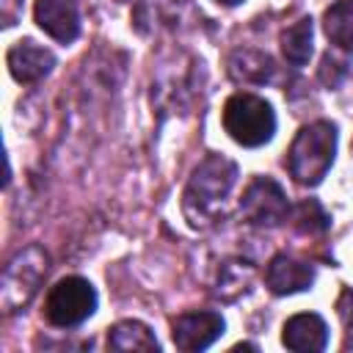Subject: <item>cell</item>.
I'll use <instances>...</instances> for the list:
<instances>
[{"instance_id":"11","label":"cell","mask_w":353,"mask_h":353,"mask_svg":"<svg viewBox=\"0 0 353 353\" xmlns=\"http://www.w3.org/2000/svg\"><path fill=\"white\" fill-rule=\"evenodd\" d=\"M281 342L290 350H323L328 345V325L320 314H295L284 323Z\"/></svg>"},{"instance_id":"4","label":"cell","mask_w":353,"mask_h":353,"mask_svg":"<svg viewBox=\"0 0 353 353\" xmlns=\"http://www.w3.org/2000/svg\"><path fill=\"white\" fill-rule=\"evenodd\" d=\"M47 273V254L39 245H28L25 251H19L3 270V281H0V303L6 312H17L19 306H25L41 279Z\"/></svg>"},{"instance_id":"1","label":"cell","mask_w":353,"mask_h":353,"mask_svg":"<svg viewBox=\"0 0 353 353\" xmlns=\"http://www.w3.org/2000/svg\"><path fill=\"white\" fill-rule=\"evenodd\" d=\"M234 179H237V165L223 154H210L193 171L182 201L190 226H210L212 221H218Z\"/></svg>"},{"instance_id":"9","label":"cell","mask_w":353,"mask_h":353,"mask_svg":"<svg viewBox=\"0 0 353 353\" xmlns=\"http://www.w3.org/2000/svg\"><path fill=\"white\" fill-rule=\"evenodd\" d=\"M6 63H8V72H11L14 80H19V83H36L44 74H50V69L55 66V58H52L50 50H44L36 41L25 39V41H17L8 50Z\"/></svg>"},{"instance_id":"15","label":"cell","mask_w":353,"mask_h":353,"mask_svg":"<svg viewBox=\"0 0 353 353\" xmlns=\"http://www.w3.org/2000/svg\"><path fill=\"white\" fill-rule=\"evenodd\" d=\"M281 50H284V58L292 63V66H303L312 55V19H298L292 28L284 30L281 36Z\"/></svg>"},{"instance_id":"8","label":"cell","mask_w":353,"mask_h":353,"mask_svg":"<svg viewBox=\"0 0 353 353\" xmlns=\"http://www.w3.org/2000/svg\"><path fill=\"white\" fill-rule=\"evenodd\" d=\"M33 17L36 25L61 44L74 41L80 33V14L74 0H36Z\"/></svg>"},{"instance_id":"5","label":"cell","mask_w":353,"mask_h":353,"mask_svg":"<svg viewBox=\"0 0 353 353\" xmlns=\"http://www.w3.org/2000/svg\"><path fill=\"white\" fill-rule=\"evenodd\" d=\"M97 309V292L94 287L80 276L61 279L44 301V317L50 325L58 328H74L85 323Z\"/></svg>"},{"instance_id":"3","label":"cell","mask_w":353,"mask_h":353,"mask_svg":"<svg viewBox=\"0 0 353 353\" xmlns=\"http://www.w3.org/2000/svg\"><path fill=\"white\" fill-rule=\"evenodd\" d=\"M223 130L240 146H262L276 132L273 108L254 94H234L223 105Z\"/></svg>"},{"instance_id":"10","label":"cell","mask_w":353,"mask_h":353,"mask_svg":"<svg viewBox=\"0 0 353 353\" xmlns=\"http://www.w3.org/2000/svg\"><path fill=\"white\" fill-rule=\"evenodd\" d=\"M265 281L276 295H292V292H303L312 287L314 270L295 256L279 254L270 259V265L265 270Z\"/></svg>"},{"instance_id":"18","label":"cell","mask_w":353,"mask_h":353,"mask_svg":"<svg viewBox=\"0 0 353 353\" xmlns=\"http://www.w3.org/2000/svg\"><path fill=\"white\" fill-rule=\"evenodd\" d=\"M342 74H345V63H339L334 55H325V58H323V66H320V80H323L325 85L336 88L339 80H342Z\"/></svg>"},{"instance_id":"2","label":"cell","mask_w":353,"mask_h":353,"mask_svg":"<svg viewBox=\"0 0 353 353\" xmlns=\"http://www.w3.org/2000/svg\"><path fill=\"white\" fill-rule=\"evenodd\" d=\"M334 152H336V127L331 121L306 124L290 146V174L301 185H317L328 174L334 163Z\"/></svg>"},{"instance_id":"16","label":"cell","mask_w":353,"mask_h":353,"mask_svg":"<svg viewBox=\"0 0 353 353\" xmlns=\"http://www.w3.org/2000/svg\"><path fill=\"white\" fill-rule=\"evenodd\" d=\"M292 218H295V226L306 234H320L328 229V215L323 212V207L317 201H301L295 207Z\"/></svg>"},{"instance_id":"12","label":"cell","mask_w":353,"mask_h":353,"mask_svg":"<svg viewBox=\"0 0 353 353\" xmlns=\"http://www.w3.org/2000/svg\"><path fill=\"white\" fill-rule=\"evenodd\" d=\"M108 347L110 350H160L154 334L149 331V325L138 323V320H121L110 328L108 334Z\"/></svg>"},{"instance_id":"13","label":"cell","mask_w":353,"mask_h":353,"mask_svg":"<svg viewBox=\"0 0 353 353\" xmlns=\"http://www.w3.org/2000/svg\"><path fill=\"white\" fill-rule=\"evenodd\" d=\"M323 28L336 47L353 50V0H336L323 17Z\"/></svg>"},{"instance_id":"17","label":"cell","mask_w":353,"mask_h":353,"mask_svg":"<svg viewBox=\"0 0 353 353\" xmlns=\"http://www.w3.org/2000/svg\"><path fill=\"white\" fill-rule=\"evenodd\" d=\"M336 309L345 323V347H353V290H342Z\"/></svg>"},{"instance_id":"19","label":"cell","mask_w":353,"mask_h":353,"mask_svg":"<svg viewBox=\"0 0 353 353\" xmlns=\"http://www.w3.org/2000/svg\"><path fill=\"white\" fill-rule=\"evenodd\" d=\"M215 3H223V6H237V3H243V0H215Z\"/></svg>"},{"instance_id":"14","label":"cell","mask_w":353,"mask_h":353,"mask_svg":"<svg viewBox=\"0 0 353 353\" xmlns=\"http://www.w3.org/2000/svg\"><path fill=\"white\" fill-rule=\"evenodd\" d=\"M232 74L243 83H268L273 74V61L256 50H237L232 55Z\"/></svg>"},{"instance_id":"7","label":"cell","mask_w":353,"mask_h":353,"mask_svg":"<svg viewBox=\"0 0 353 353\" xmlns=\"http://www.w3.org/2000/svg\"><path fill=\"white\" fill-rule=\"evenodd\" d=\"M223 334V317L218 312H188L171 325V339L179 350H204Z\"/></svg>"},{"instance_id":"6","label":"cell","mask_w":353,"mask_h":353,"mask_svg":"<svg viewBox=\"0 0 353 353\" xmlns=\"http://www.w3.org/2000/svg\"><path fill=\"white\" fill-rule=\"evenodd\" d=\"M240 210L254 226H279L290 215L287 196H284L281 185L270 176H256L245 188V193L240 199Z\"/></svg>"}]
</instances>
